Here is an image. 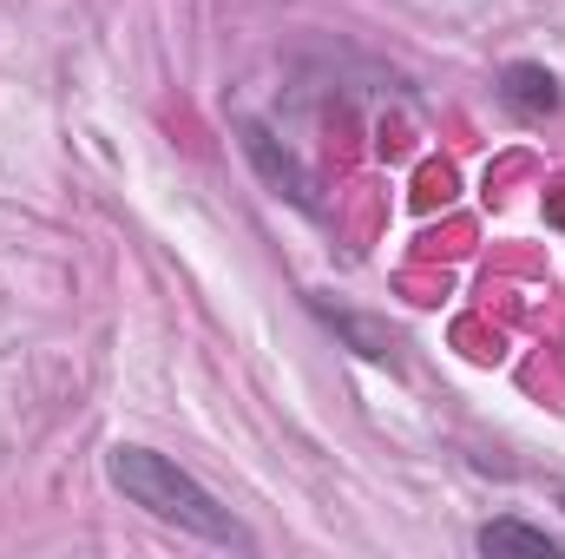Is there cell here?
<instances>
[{"label":"cell","mask_w":565,"mask_h":559,"mask_svg":"<svg viewBox=\"0 0 565 559\" xmlns=\"http://www.w3.org/2000/svg\"><path fill=\"white\" fill-rule=\"evenodd\" d=\"M106 474H113V487L132 507H145L151 520H164L178 534H198L211 547H250V534L231 520V507H217V494L204 481H191L178 461H164L151 447H113L106 454Z\"/></svg>","instance_id":"1"},{"label":"cell","mask_w":565,"mask_h":559,"mask_svg":"<svg viewBox=\"0 0 565 559\" xmlns=\"http://www.w3.org/2000/svg\"><path fill=\"white\" fill-rule=\"evenodd\" d=\"M244 151H250V165H257V171H264V178L277 184L282 198H289V204H302L309 218H322V198H316V178L302 171V158H296L289 145H277L270 133H264V126H244Z\"/></svg>","instance_id":"2"},{"label":"cell","mask_w":565,"mask_h":559,"mask_svg":"<svg viewBox=\"0 0 565 559\" xmlns=\"http://www.w3.org/2000/svg\"><path fill=\"white\" fill-rule=\"evenodd\" d=\"M500 99H507V113H520V119H546V113H559V80L546 73V66H507L500 73Z\"/></svg>","instance_id":"3"},{"label":"cell","mask_w":565,"mask_h":559,"mask_svg":"<svg viewBox=\"0 0 565 559\" xmlns=\"http://www.w3.org/2000/svg\"><path fill=\"white\" fill-rule=\"evenodd\" d=\"M480 553H526V559H565V540H553L546 527H526V520H487L480 534Z\"/></svg>","instance_id":"4"},{"label":"cell","mask_w":565,"mask_h":559,"mask_svg":"<svg viewBox=\"0 0 565 559\" xmlns=\"http://www.w3.org/2000/svg\"><path fill=\"white\" fill-rule=\"evenodd\" d=\"M322 316H329L335 329H349L369 362H395V336H388V329H375V323H362V316H342V309H329V303H322Z\"/></svg>","instance_id":"5"}]
</instances>
